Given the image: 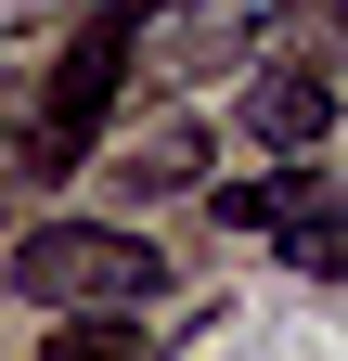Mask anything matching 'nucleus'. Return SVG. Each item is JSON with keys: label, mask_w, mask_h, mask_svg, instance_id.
<instances>
[{"label": "nucleus", "mask_w": 348, "mask_h": 361, "mask_svg": "<svg viewBox=\"0 0 348 361\" xmlns=\"http://www.w3.org/2000/svg\"><path fill=\"white\" fill-rule=\"evenodd\" d=\"M0 271H13V297L77 310V323H142V310L168 297V258L142 233H116V219H39Z\"/></svg>", "instance_id": "obj_1"}, {"label": "nucleus", "mask_w": 348, "mask_h": 361, "mask_svg": "<svg viewBox=\"0 0 348 361\" xmlns=\"http://www.w3.org/2000/svg\"><path fill=\"white\" fill-rule=\"evenodd\" d=\"M116 78H129V13H91L77 39H52V78H39V116H26V155H39V168L91 155V129L116 116Z\"/></svg>", "instance_id": "obj_2"}, {"label": "nucleus", "mask_w": 348, "mask_h": 361, "mask_svg": "<svg viewBox=\"0 0 348 361\" xmlns=\"http://www.w3.org/2000/svg\"><path fill=\"white\" fill-rule=\"evenodd\" d=\"M129 13V52H155L168 78H206V65H232L271 13H297V0H116Z\"/></svg>", "instance_id": "obj_3"}, {"label": "nucleus", "mask_w": 348, "mask_h": 361, "mask_svg": "<svg viewBox=\"0 0 348 361\" xmlns=\"http://www.w3.org/2000/svg\"><path fill=\"white\" fill-rule=\"evenodd\" d=\"M245 129L271 155H310L323 129H335V78L323 65H271V78H245Z\"/></svg>", "instance_id": "obj_4"}, {"label": "nucleus", "mask_w": 348, "mask_h": 361, "mask_svg": "<svg viewBox=\"0 0 348 361\" xmlns=\"http://www.w3.org/2000/svg\"><path fill=\"white\" fill-rule=\"evenodd\" d=\"M104 180H116V194H194V180H206V129L194 116H155V129H129V142L104 155Z\"/></svg>", "instance_id": "obj_5"}, {"label": "nucleus", "mask_w": 348, "mask_h": 361, "mask_svg": "<svg viewBox=\"0 0 348 361\" xmlns=\"http://www.w3.org/2000/svg\"><path fill=\"white\" fill-rule=\"evenodd\" d=\"M335 194V168H271V180H232L220 194V233H284V219H310Z\"/></svg>", "instance_id": "obj_6"}, {"label": "nucleus", "mask_w": 348, "mask_h": 361, "mask_svg": "<svg viewBox=\"0 0 348 361\" xmlns=\"http://www.w3.org/2000/svg\"><path fill=\"white\" fill-rule=\"evenodd\" d=\"M77 0H0V78H26V52L52 65V39H65Z\"/></svg>", "instance_id": "obj_7"}, {"label": "nucleus", "mask_w": 348, "mask_h": 361, "mask_svg": "<svg viewBox=\"0 0 348 361\" xmlns=\"http://www.w3.org/2000/svg\"><path fill=\"white\" fill-rule=\"evenodd\" d=\"M39 361H155V348H142V323H65Z\"/></svg>", "instance_id": "obj_8"}]
</instances>
